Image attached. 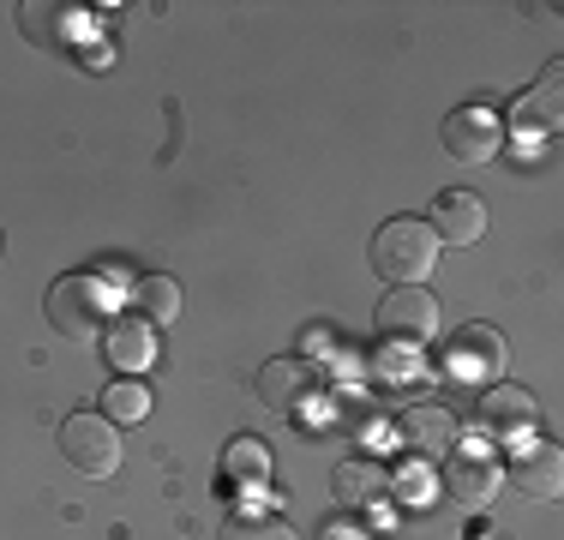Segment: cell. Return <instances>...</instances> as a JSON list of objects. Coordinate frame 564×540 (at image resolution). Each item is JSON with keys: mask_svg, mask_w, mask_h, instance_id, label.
<instances>
[{"mask_svg": "<svg viewBox=\"0 0 564 540\" xmlns=\"http://www.w3.org/2000/svg\"><path fill=\"white\" fill-rule=\"evenodd\" d=\"M139 318H151V324H169V318H181V282L174 277H139Z\"/></svg>", "mask_w": 564, "mask_h": 540, "instance_id": "16", "label": "cell"}, {"mask_svg": "<svg viewBox=\"0 0 564 540\" xmlns=\"http://www.w3.org/2000/svg\"><path fill=\"white\" fill-rule=\"evenodd\" d=\"M505 475H510V486H517V493H529V498H558V486H564V456H558V444L529 439V444H517V451H510Z\"/></svg>", "mask_w": 564, "mask_h": 540, "instance_id": "9", "label": "cell"}, {"mask_svg": "<svg viewBox=\"0 0 564 540\" xmlns=\"http://www.w3.org/2000/svg\"><path fill=\"white\" fill-rule=\"evenodd\" d=\"M517 127H522V132H529V127L553 132V127H558V66L541 78V90H534V97L517 102Z\"/></svg>", "mask_w": 564, "mask_h": 540, "instance_id": "17", "label": "cell"}, {"mask_svg": "<svg viewBox=\"0 0 564 540\" xmlns=\"http://www.w3.org/2000/svg\"><path fill=\"white\" fill-rule=\"evenodd\" d=\"M337 432H343L348 444H367L372 432H384V414L372 409L367 397H348V402H343V414H337Z\"/></svg>", "mask_w": 564, "mask_h": 540, "instance_id": "20", "label": "cell"}, {"mask_svg": "<svg viewBox=\"0 0 564 540\" xmlns=\"http://www.w3.org/2000/svg\"><path fill=\"white\" fill-rule=\"evenodd\" d=\"M223 540H294V529L271 510H235V517L223 522Z\"/></svg>", "mask_w": 564, "mask_h": 540, "instance_id": "19", "label": "cell"}, {"mask_svg": "<svg viewBox=\"0 0 564 540\" xmlns=\"http://www.w3.org/2000/svg\"><path fill=\"white\" fill-rule=\"evenodd\" d=\"M102 414H109L115 426L144 421V414H151V390H144V385H132V378H120V385L102 390Z\"/></svg>", "mask_w": 564, "mask_h": 540, "instance_id": "18", "label": "cell"}, {"mask_svg": "<svg viewBox=\"0 0 564 540\" xmlns=\"http://www.w3.org/2000/svg\"><path fill=\"white\" fill-rule=\"evenodd\" d=\"M61 451H66V463H73L78 475L102 480V475L120 468V426L102 409H73L61 421Z\"/></svg>", "mask_w": 564, "mask_h": 540, "instance_id": "2", "label": "cell"}, {"mask_svg": "<svg viewBox=\"0 0 564 540\" xmlns=\"http://www.w3.org/2000/svg\"><path fill=\"white\" fill-rule=\"evenodd\" d=\"M433 228L438 240H451V247H475L480 235H487V205H480V193H468V186H451V193L433 198Z\"/></svg>", "mask_w": 564, "mask_h": 540, "instance_id": "10", "label": "cell"}, {"mask_svg": "<svg viewBox=\"0 0 564 540\" xmlns=\"http://www.w3.org/2000/svg\"><path fill=\"white\" fill-rule=\"evenodd\" d=\"M456 360L463 367H480V372H499L505 367V336L492 324H463L456 331Z\"/></svg>", "mask_w": 564, "mask_h": 540, "instance_id": "13", "label": "cell"}, {"mask_svg": "<svg viewBox=\"0 0 564 540\" xmlns=\"http://www.w3.org/2000/svg\"><path fill=\"white\" fill-rule=\"evenodd\" d=\"M379 331L391 336V343H433L438 331V301L426 289H391L379 301Z\"/></svg>", "mask_w": 564, "mask_h": 540, "instance_id": "8", "label": "cell"}, {"mask_svg": "<svg viewBox=\"0 0 564 540\" xmlns=\"http://www.w3.org/2000/svg\"><path fill=\"white\" fill-rule=\"evenodd\" d=\"M252 390H259L264 409L294 414V409H306V402L318 397V367H313V360H301V355H276V360H264V367H259Z\"/></svg>", "mask_w": 564, "mask_h": 540, "instance_id": "4", "label": "cell"}, {"mask_svg": "<svg viewBox=\"0 0 564 540\" xmlns=\"http://www.w3.org/2000/svg\"><path fill=\"white\" fill-rule=\"evenodd\" d=\"M438 264V235L421 216H391V223L372 235V270L397 289H421Z\"/></svg>", "mask_w": 564, "mask_h": 540, "instance_id": "1", "label": "cell"}, {"mask_svg": "<svg viewBox=\"0 0 564 540\" xmlns=\"http://www.w3.org/2000/svg\"><path fill=\"white\" fill-rule=\"evenodd\" d=\"M534 421H541V402L522 385H492L475 397V426L492 432V439H529Z\"/></svg>", "mask_w": 564, "mask_h": 540, "instance_id": "7", "label": "cell"}, {"mask_svg": "<svg viewBox=\"0 0 564 540\" xmlns=\"http://www.w3.org/2000/svg\"><path fill=\"white\" fill-rule=\"evenodd\" d=\"M445 151L456 162H487V156H499V144H505V127H499V115H492L487 102H463V108H451L445 115Z\"/></svg>", "mask_w": 564, "mask_h": 540, "instance_id": "5", "label": "cell"}, {"mask_svg": "<svg viewBox=\"0 0 564 540\" xmlns=\"http://www.w3.org/2000/svg\"><path fill=\"white\" fill-rule=\"evenodd\" d=\"M102 355H109L120 372H144L156 360V324L139 318V313L109 318V331H102Z\"/></svg>", "mask_w": 564, "mask_h": 540, "instance_id": "12", "label": "cell"}, {"mask_svg": "<svg viewBox=\"0 0 564 540\" xmlns=\"http://www.w3.org/2000/svg\"><path fill=\"white\" fill-rule=\"evenodd\" d=\"M48 324L66 336V343H97L109 331V301H102L97 277H61L48 289Z\"/></svg>", "mask_w": 564, "mask_h": 540, "instance_id": "3", "label": "cell"}, {"mask_svg": "<svg viewBox=\"0 0 564 540\" xmlns=\"http://www.w3.org/2000/svg\"><path fill=\"white\" fill-rule=\"evenodd\" d=\"M337 498L348 510H367L384 498V468L379 463H343L337 468Z\"/></svg>", "mask_w": 564, "mask_h": 540, "instance_id": "14", "label": "cell"}, {"mask_svg": "<svg viewBox=\"0 0 564 540\" xmlns=\"http://www.w3.org/2000/svg\"><path fill=\"white\" fill-rule=\"evenodd\" d=\"M223 475L235 480V486H264V475H271V463H264V444L240 432V439L223 451Z\"/></svg>", "mask_w": 564, "mask_h": 540, "instance_id": "15", "label": "cell"}, {"mask_svg": "<svg viewBox=\"0 0 564 540\" xmlns=\"http://www.w3.org/2000/svg\"><path fill=\"white\" fill-rule=\"evenodd\" d=\"M397 439H402V451H409L414 463H445V456L456 451V414L445 409V402H414V409L397 421Z\"/></svg>", "mask_w": 564, "mask_h": 540, "instance_id": "6", "label": "cell"}, {"mask_svg": "<svg viewBox=\"0 0 564 540\" xmlns=\"http://www.w3.org/2000/svg\"><path fill=\"white\" fill-rule=\"evenodd\" d=\"M445 493L463 510L492 505V493H499V463H492L487 451H451L445 456Z\"/></svg>", "mask_w": 564, "mask_h": 540, "instance_id": "11", "label": "cell"}]
</instances>
